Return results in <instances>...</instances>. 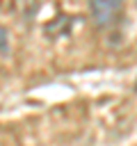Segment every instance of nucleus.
Wrapping results in <instances>:
<instances>
[{"instance_id": "nucleus-2", "label": "nucleus", "mask_w": 137, "mask_h": 146, "mask_svg": "<svg viewBox=\"0 0 137 146\" xmlns=\"http://www.w3.org/2000/svg\"><path fill=\"white\" fill-rule=\"evenodd\" d=\"M11 9L21 21H32L39 11V0H11Z\"/></svg>"}, {"instance_id": "nucleus-3", "label": "nucleus", "mask_w": 137, "mask_h": 146, "mask_svg": "<svg viewBox=\"0 0 137 146\" xmlns=\"http://www.w3.org/2000/svg\"><path fill=\"white\" fill-rule=\"evenodd\" d=\"M68 25H71L68 16H59L55 23H48V25H46V34H48V36H59V34H66V32H68Z\"/></svg>"}, {"instance_id": "nucleus-1", "label": "nucleus", "mask_w": 137, "mask_h": 146, "mask_svg": "<svg viewBox=\"0 0 137 146\" xmlns=\"http://www.w3.org/2000/svg\"><path fill=\"white\" fill-rule=\"evenodd\" d=\"M89 11L96 25L110 27L119 23L121 11H123V0H89Z\"/></svg>"}]
</instances>
